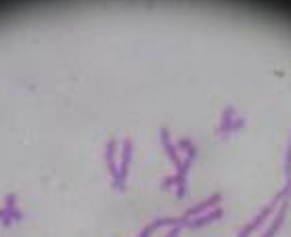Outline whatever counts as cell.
Here are the masks:
<instances>
[{
	"label": "cell",
	"mask_w": 291,
	"mask_h": 237,
	"mask_svg": "<svg viewBox=\"0 0 291 237\" xmlns=\"http://www.w3.org/2000/svg\"><path fill=\"white\" fill-rule=\"evenodd\" d=\"M289 196H291V183H287V187H285L283 191H279V193H277V196L273 198V202H271V204H266V206L260 210L258 217H256L250 225H245V227L239 231V237H250V235H254L258 229L266 227V225H268V221L273 219V214L277 212V208L281 206V202H283L285 198H289Z\"/></svg>",
	"instance_id": "1"
},
{
	"label": "cell",
	"mask_w": 291,
	"mask_h": 237,
	"mask_svg": "<svg viewBox=\"0 0 291 237\" xmlns=\"http://www.w3.org/2000/svg\"><path fill=\"white\" fill-rule=\"evenodd\" d=\"M130 162H132V141H130V139H124L122 145H120V179L114 183V187L120 189V191L126 187Z\"/></svg>",
	"instance_id": "2"
},
{
	"label": "cell",
	"mask_w": 291,
	"mask_h": 237,
	"mask_svg": "<svg viewBox=\"0 0 291 237\" xmlns=\"http://www.w3.org/2000/svg\"><path fill=\"white\" fill-rule=\"evenodd\" d=\"M118 158H120V145H118V141H114L111 139L109 143H107V147H105V162H107V168H109V172H111V183H116L118 179H120V164H118Z\"/></svg>",
	"instance_id": "3"
},
{
	"label": "cell",
	"mask_w": 291,
	"mask_h": 237,
	"mask_svg": "<svg viewBox=\"0 0 291 237\" xmlns=\"http://www.w3.org/2000/svg\"><path fill=\"white\" fill-rule=\"evenodd\" d=\"M287 210H289V198H285V200L281 202V208H277L275 217H273L271 221H268V225H266V229L260 233V237H275V235H277V231L281 229L283 221H285Z\"/></svg>",
	"instance_id": "4"
},
{
	"label": "cell",
	"mask_w": 291,
	"mask_h": 237,
	"mask_svg": "<svg viewBox=\"0 0 291 237\" xmlns=\"http://www.w3.org/2000/svg\"><path fill=\"white\" fill-rule=\"evenodd\" d=\"M220 200H222V196H220V193H216V196L208 198L206 202H201V204H197V206L189 208V210H187V212L183 214V217H181V221H183V227H185V223H187L189 219H195V217H199V214H206V212H210V210L218 208Z\"/></svg>",
	"instance_id": "5"
},
{
	"label": "cell",
	"mask_w": 291,
	"mask_h": 237,
	"mask_svg": "<svg viewBox=\"0 0 291 237\" xmlns=\"http://www.w3.org/2000/svg\"><path fill=\"white\" fill-rule=\"evenodd\" d=\"M172 227H183V221H181V219H158V221L149 223V225L141 231L139 237H153L158 231H162V229H172Z\"/></svg>",
	"instance_id": "6"
},
{
	"label": "cell",
	"mask_w": 291,
	"mask_h": 237,
	"mask_svg": "<svg viewBox=\"0 0 291 237\" xmlns=\"http://www.w3.org/2000/svg\"><path fill=\"white\" fill-rule=\"evenodd\" d=\"M222 214H225V212H222V208L218 206V208H214V210H210V212H206V214H199V217H195V219H189V221L185 223V227H191V229L204 227V225H208V223L218 221Z\"/></svg>",
	"instance_id": "7"
},
{
	"label": "cell",
	"mask_w": 291,
	"mask_h": 237,
	"mask_svg": "<svg viewBox=\"0 0 291 237\" xmlns=\"http://www.w3.org/2000/svg\"><path fill=\"white\" fill-rule=\"evenodd\" d=\"M162 145H164V149L168 152V156H170V160L176 164V166H181V162H183V156H181V152H178V147H176V143H172V139H170V133L166 131V128H162Z\"/></svg>",
	"instance_id": "8"
},
{
	"label": "cell",
	"mask_w": 291,
	"mask_h": 237,
	"mask_svg": "<svg viewBox=\"0 0 291 237\" xmlns=\"http://www.w3.org/2000/svg\"><path fill=\"white\" fill-rule=\"evenodd\" d=\"M235 110H229L225 112V116H222V124H220V128H218V133L220 135H231L233 133V126H235Z\"/></svg>",
	"instance_id": "9"
},
{
	"label": "cell",
	"mask_w": 291,
	"mask_h": 237,
	"mask_svg": "<svg viewBox=\"0 0 291 237\" xmlns=\"http://www.w3.org/2000/svg\"><path fill=\"white\" fill-rule=\"evenodd\" d=\"M15 204H17V196H15V193H9V196L5 198V208L7 210H15L17 208Z\"/></svg>",
	"instance_id": "10"
},
{
	"label": "cell",
	"mask_w": 291,
	"mask_h": 237,
	"mask_svg": "<svg viewBox=\"0 0 291 237\" xmlns=\"http://www.w3.org/2000/svg\"><path fill=\"white\" fill-rule=\"evenodd\" d=\"M287 179L291 183V143H289V152H287Z\"/></svg>",
	"instance_id": "11"
},
{
	"label": "cell",
	"mask_w": 291,
	"mask_h": 237,
	"mask_svg": "<svg viewBox=\"0 0 291 237\" xmlns=\"http://www.w3.org/2000/svg\"><path fill=\"white\" fill-rule=\"evenodd\" d=\"M181 229H183V227H172V229H168V233H166V235H162V237H178Z\"/></svg>",
	"instance_id": "12"
},
{
	"label": "cell",
	"mask_w": 291,
	"mask_h": 237,
	"mask_svg": "<svg viewBox=\"0 0 291 237\" xmlns=\"http://www.w3.org/2000/svg\"><path fill=\"white\" fill-rule=\"evenodd\" d=\"M172 185H174V177H168V179H164V181H162V189H164V191H166V189H170Z\"/></svg>",
	"instance_id": "13"
},
{
	"label": "cell",
	"mask_w": 291,
	"mask_h": 237,
	"mask_svg": "<svg viewBox=\"0 0 291 237\" xmlns=\"http://www.w3.org/2000/svg\"><path fill=\"white\" fill-rule=\"evenodd\" d=\"M7 214H9V210H7L5 206H3V208H0V223H3V221L7 219Z\"/></svg>",
	"instance_id": "14"
}]
</instances>
